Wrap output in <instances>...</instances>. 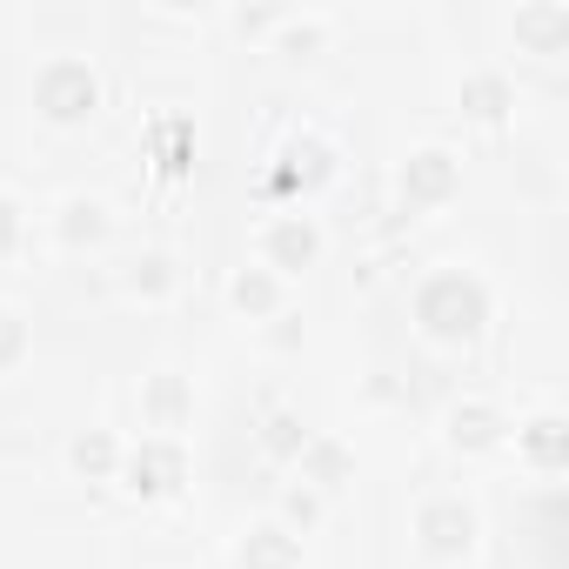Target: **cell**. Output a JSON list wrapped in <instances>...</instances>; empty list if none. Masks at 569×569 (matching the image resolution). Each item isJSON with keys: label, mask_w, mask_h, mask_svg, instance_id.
<instances>
[{"label": "cell", "mask_w": 569, "mask_h": 569, "mask_svg": "<svg viewBox=\"0 0 569 569\" xmlns=\"http://www.w3.org/2000/svg\"><path fill=\"white\" fill-rule=\"evenodd\" d=\"M422 329L456 342V336H476L482 329V289L462 274H436L429 289H422Z\"/></svg>", "instance_id": "cell-1"}, {"label": "cell", "mask_w": 569, "mask_h": 569, "mask_svg": "<svg viewBox=\"0 0 569 569\" xmlns=\"http://www.w3.org/2000/svg\"><path fill=\"white\" fill-rule=\"evenodd\" d=\"M469 536H476V522H469V509H462V502H436V509H422V542H429L436 556L469 549Z\"/></svg>", "instance_id": "cell-2"}, {"label": "cell", "mask_w": 569, "mask_h": 569, "mask_svg": "<svg viewBox=\"0 0 569 569\" xmlns=\"http://www.w3.org/2000/svg\"><path fill=\"white\" fill-rule=\"evenodd\" d=\"M128 489H141V496H161V489H174V476H181V456L174 449H161V442H148L134 462H128Z\"/></svg>", "instance_id": "cell-3"}, {"label": "cell", "mask_w": 569, "mask_h": 569, "mask_svg": "<svg viewBox=\"0 0 569 569\" xmlns=\"http://www.w3.org/2000/svg\"><path fill=\"white\" fill-rule=\"evenodd\" d=\"M241 569H296V542L281 529H254L241 549Z\"/></svg>", "instance_id": "cell-4"}, {"label": "cell", "mask_w": 569, "mask_h": 569, "mask_svg": "<svg viewBox=\"0 0 569 569\" xmlns=\"http://www.w3.org/2000/svg\"><path fill=\"white\" fill-rule=\"evenodd\" d=\"M268 254H274L281 268H302V261L316 254V228H296V221L274 228V234H268Z\"/></svg>", "instance_id": "cell-5"}, {"label": "cell", "mask_w": 569, "mask_h": 569, "mask_svg": "<svg viewBox=\"0 0 569 569\" xmlns=\"http://www.w3.org/2000/svg\"><path fill=\"white\" fill-rule=\"evenodd\" d=\"M456 442L489 449V442H496V416H489V409H456Z\"/></svg>", "instance_id": "cell-6"}, {"label": "cell", "mask_w": 569, "mask_h": 569, "mask_svg": "<svg viewBox=\"0 0 569 569\" xmlns=\"http://www.w3.org/2000/svg\"><path fill=\"white\" fill-rule=\"evenodd\" d=\"M74 469H88V476H108V469H114V442H108V436H88V442H74Z\"/></svg>", "instance_id": "cell-7"}, {"label": "cell", "mask_w": 569, "mask_h": 569, "mask_svg": "<svg viewBox=\"0 0 569 569\" xmlns=\"http://www.w3.org/2000/svg\"><path fill=\"white\" fill-rule=\"evenodd\" d=\"M234 302H241L248 316H261V309H274V281H261V274H241V281H234Z\"/></svg>", "instance_id": "cell-8"}, {"label": "cell", "mask_w": 569, "mask_h": 569, "mask_svg": "<svg viewBox=\"0 0 569 569\" xmlns=\"http://www.w3.org/2000/svg\"><path fill=\"white\" fill-rule=\"evenodd\" d=\"M449 188V168H442V154H422V168H416V194H442Z\"/></svg>", "instance_id": "cell-9"}, {"label": "cell", "mask_w": 569, "mask_h": 569, "mask_svg": "<svg viewBox=\"0 0 569 569\" xmlns=\"http://www.w3.org/2000/svg\"><path fill=\"white\" fill-rule=\"evenodd\" d=\"M21 349V329H14V316H0V362H8Z\"/></svg>", "instance_id": "cell-10"}, {"label": "cell", "mask_w": 569, "mask_h": 569, "mask_svg": "<svg viewBox=\"0 0 569 569\" xmlns=\"http://www.w3.org/2000/svg\"><path fill=\"white\" fill-rule=\"evenodd\" d=\"M536 456L556 462V422H536Z\"/></svg>", "instance_id": "cell-11"}, {"label": "cell", "mask_w": 569, "mask_h": 569, "mask_svg": "<svg viewBox=\"0 0 569 569\" xmlns=\"http://www.w3.org/2000/svg\"><path fill=\"white\" fill-rule=\"evenodd\" d=\"M268 442H274V449H296L302 436H296V422H268Z\"/></svg>", "instance_id": "cell-12"}, {"label": "cell", "mask_w": 569, "mask_h": 569, "mask_svg": "<svg viewBox=\"0 0 569 569\" xmlns=\"http://www.w3.org/2000/svg\"><path fill=\"white\" fill-rule=\"evenodd\" d=\"M154 409H161V416H174V409H181V389H174V382H161V389H154Z\"/></svg>", "instance_id": "cell-13"}, {"label": "cell", "mask_w": 569, "mask_h": 569, "mask_svg": "<svg viewBox=\"0 0 569 569\" xmlns=\"http://www.w3.org/2000/svg\"><path fill=\"white\" fill-rule=\"evenodd\" d=\"M8 234H14V221H8V208H0V241H8Z\"/></svg>", "instance_id": "cell-14"}]
</instances>
